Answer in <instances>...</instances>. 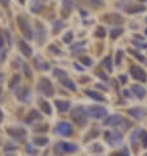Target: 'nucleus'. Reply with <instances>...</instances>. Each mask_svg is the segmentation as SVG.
Returning <instances> with one entry per match:
<instances>
[{
  "mask_svg": "<svg viewBox=\"0 0 147 156\" xmlns=\"http://www.w3.org/2000/svg\"><path fill=\"white\" fill-rule=\"evenodd\" d=\"M38 119H41V114L38 113L37 110H32L30 113L28 114V117H26L25 122L26 123H32V122H34V121H38Z\"/></svg>",
  "mask_w": 147,
  "mask_h": 156,
  "instance_id": "17",
  "label": "nucleus"
},
{
  "mask_svg": "<svg viewBox=\"0 0 147 156\" xmlns=\"http://www.w3.org/2000/svg\"><path fill=\"white\" fill-rule=\"evenodd\" d=\"M74 66H75V67H76V68H78V70H83V68H82V67H80V66H79V64H76V63H75V64H74Z\"/></svg>",
  "mask_w": 147,
  "mask_h": 156,
  "instance_id": "49",
  "label": "nucleus"
},
{
  "mask_svg": "<svg viewBox=\"0 0 147 156\" xmlns=\"http://www.w3.org/2000/svg\"><path fill=\"white\" fill-rule=\"evenodd\" d=\"M36 131H47V126H40V127H37L36 129Z\"/></svg>",
  "mask_w": 147,
  "mask_h": 156,
  "instance_id": "42",
  "label": "nucleus"
},
{
  "mask_svg": "<svg viewBox=\"0 0 147 156\" xmlns=\"http://www.w3.org/2000/svg\"><path fill=\"white\" fill-rule=\"evenodd\" d=\"M105 139L110 146H116L122 142V135L118 131H106L105 133Z\"/></svg>",
  "mask_w": 147,
  "mask_h": 156,
  "instance_id": "4",
  "label": "nucleus"
},
{
  "mask_svg": "<svg viewBox=\"0 0 147 156\" xmlns=\"http://www.w3.org/2000/svg\"><path fill=\"white\" fill-rule=\"evenodd\" d=\"M57 131L60 134V135L68 136V135H71V134H72L74 129H72V126H71L68 122H59L57 125Z\"/></svg>",
  "mask_w": 147,
  "mask_h": 156,
  "instance_id": "7",
  "label": "nucleus"
},
{
  "mask_svg": "<svg viewBox=\"0 0 147 156\" xmlns=\"http://www.w3.org/2000/svg\"><path fill=\"white\" fill-rule=\"evenodd\" d=\"M120 80H121V83H122V84H125V83L127 81V77L125 76V75H120Z\"/></svg>",
  "mask_w": 147,
  "mask_h": 156,
  "instance_id": "41",
  "label": "nucleus"
},
{
  "mask_svg": "<svg viewBox=\"0 0 147 156\" xmlns=\"http://www.w3.org/2000/svg\"><path fill=\"white\" fill-rule=\"evenodd\" d=\"M146 34H147V29H146Z\"/></svg>",
  "mask_w": 147,
  "mask_h": 156,
  "instance_id": "54",
  "label": "nucleus"
},
{
  "mask_svg": "<svg viewBox=\"0 0 147 156\" xmlns=\"http://www.w3.org/2000/svg\"><path fill=\"white\" fill-rule=\"evenodd\" d=\"M1 80H3V75L0 74V81H1Z\"/></svg>",
  "mask_w": 147,
  "mask_h": 156,
  "instance_id": "50",
  "label": "nucleus"
},
{
  "mask_svg": "<svg viewBox=\"0 0 147 156\" xmlns=\"http://www.w3.org/2000/svg\"><path fill=\"white\" fill-rule=\"evenodd\" d=\"M144 5H137V4H134V5H131V7H127L126 8V12L127 13H138V12H143L144 11Z\"/></svg>",
  "mask_w": 147,
  "mask_h": 156,
  "instance_id": "20",
  "label": "nucleus"
},
{
  "mask_svg": "<svg viewBox=\"0 0 147 156\" xmlns=\"http://www.w3.org/2000/svg\"><path fill=\"white\" fill-rule=\"evenodd\" d=\"M102 66L106 68L109 72L113 71V62H112V57H106L104 60H102Z\"/></svg>",
  "mask_w": 147,
  "mask_h": 156,
  "instance_id": "23",
  "label": "nucleus"
},
{
  "mask_svg": "<svg viewBox=\"0 0 147 156\" xmlns=\"http://www.w3.org/2000/svg\"><path fill=\"white\" fill-rule=\"evenodd\" d=\"M19 47H20V50H21V53H23L25 57H32V47L28 45V43L25 42V41H19Z\"/></svg>",
  "mask_w": 147,
  "mask_h": 156,
  "instance_id": "12",
  "label": "nucleus"
},
{
  "mask_svg": "<svg viewBox=\"0 0 147 156\" xmlns=\"http://www.w3.org/2000/svg\"><path fill=\"white\" fill-rule=\"evenodd\" d=\"M93 151H96V152H101L102 151V147L100 144H95L93 146Z\"/></svg>",
  "mask_w": 147,
  "mask_h": 156,
  "instance_id": "40",
  "label": "nucleus"
},
{
  "mask_svg": "<svg viewBox=\"0 0 147 156\" xmlns=\"http://www.w3.org/2000/svg\"><path fill=\"white\" fill-rule=\"evenodd\" d=\"M130 74H131V76H133L134 79L139 80V81H142V83L147 81L146 72H144L141 67H138V66H133V67L130 68Z\"/></svg>",
  "mask_w": 147,
  "mask_h": 156,
  "instance_id": "6",
  "label": "nucleus"
},
{
  "mask_svg": "<svg viewBox=\"0 0 147 156\" xmlns=\"http://www.w3.org/2000/svg\"><path fill=\"white\" fill-rule=\"evenodd\" d=\"M12 156H14V155H12Z\"/></svg>",
  "mask_w": 147,
  "mask_h": 156,
  "instance_id": "56",
  "label": "nucleus"
},
{
  "mask_svg": "<svg viewBox=\"0 0 147 156\" xmlns=\"http://www.w3.org/2000/svg\"><path fill=\"white\" fill-rule=\"evenodd\" d=\"M0 3H1V5H3V7H8L9 0H0Z\"/></svg>",
  "mask_w": 147,
  "mask_h": 156,
  "instance_id": "43",
  "label": "nucleus"
},
{
  "mask_svg": "<svg viewBox=\"0 0 147 156\" xmlns=\"http://www.w3.org/2000/svg\"><path fill=\"white\" fill-rule=\"evenodd\" d=\"M129 53H131V54H133L138 60H141V62H144V58L142 57V55L139 54V53H137V51H133V50H129Z\"/></svg>",
  "mask_w": 147,
  "mask_h": 156,
  "instance_id": "37",
  "label": "nucleus"
},
{
  "mask_svg": "<svg viewBox=\"0 0 147 156\" xmlns=\"http://www.w3.org/2000/svg\"><path fill=\"white\" fill-rule=\"evenodd\" d=\"M0 94H1V88H0Z\"/></svg>",
  "mask_w": 147,
  "mask_h": 156,
  "instance_id": "52",
  "label": "nucleus"
},
{
  "mask_svg": "<svg viewBox=\"0 0 147 156\" xmlns=\"http://www.w3.org/2000/svg\"><path fill=\"white\" fill-rule=\"evenodd\" d=\"M4 36H5V38H7V43H8V46L11 47V42H12V40H11V34H9V31H8V30H5V31H4Z\"/></svg>",
  "mask_w": 147,
  "mask_h": 156,
  "instance_id": "38",
  "label": "nucleus"
},
{
  "mask_svg": "<svg viewBox=\"0 0 147 156\" xmlns=\"http://www.w3.org/2000/svg\"><path fill=\"white\" fill-rule=\"evenodd\" d=\"M40 89L42 91V93L47 97L53 96V93H54L53 84H51V81L47 77H42V79L40 80Z\"/></svg>",
  "mask_w": 147,
  "mask_h": 156,
  "instance_id": "5",
  "label": "nucleus"
},
{
  "mask_svg": "<svg viewBox=\"0 0 147 156\" xmlns=\"http://www.w3.org/2000/svg\"><path fill=\"white\" fill-rule=\"evenodd\" d=\"M20 81H21V76H20V75H14V76L11 79V81H9V88H11V89L16 88Z\"/></svg>",
  "mask_w": 147,
  "mask_h": 156,
  "instance_id": "25",
  "label": "nucleus"
},
{
  "mask_svg": "<svg viewBox=\"0 0 147 156\" xmlns=\"http://www.w3.org/2000/svg\"><path fill=\"white\" fill-rule=\"evenodd\" d=\"M80 62L85 66H92V60H91V58H88V57H82L80 58Z\"/></svg>",
  "mask_w": 147,
  "mask_h": 156,
  "instance_id": "34",
  "label": "nucleus"
},
{
  "mask_svg": "<svg viewBox=\"0 0 147 156\" xmlns=\"http://www.w3.org/2000/svg\"><path fill=\"white\" fill-rule=\"evenodd\" d=\"M60 147H62L63 152H68V153L75 152V151H76V148H78L76 146L72 144V143H60Z\"/></svg>",
  "mask_w": 147,
  "mask_h": 156,
  "instance_id": "19",
  "label": "nucleus"
},
{
  "mask_svg": "<svg viewBox=\"0 0 147 156\" xmlns=\"http://www.w3.org/2000/svg\"><path fill=\"white\" fill-rule=\"evenodd\" d=\"M104 20L106 21L108 24H122L124 23V18H122L120 14H117V13H109V14H106V16L104 17Z\"/></svg>",
  "mask_w": 147,
  "mask_h": 156,
  "instance_id": "9",
  "label": "nucleus"
},
{
  "mask_svg": "<svg viewBox=\"0 0 147 156\" xmlns=\"http://www.w3.org/2000/svg\"><path fill=\"white\" fill-rule=\"evenodd\" d=\"M131 91H133V93L135 94L138 99H143V97L146 96V89H144L143 87H141V85L134 84L133 87H131Z\"/></svg>",
  "mask_w": 147,
  "mask_h": 156,
  "instance_id": "15",
  "label": "nucleus"
},
{
  "mask_svg": "<svg viewBox=\"0 0 147 156\" xmlns=\"http://www.w3.org/2000/svg\"><path fill=\"white\" fill-rule=\"evenodd\" d=\"M141 140H142V146H143L144 148H147V133L144 130H142V133H141Z\"/></svg>",
  "mask_w": 147,
  "mask_h": 156,
  "instance_id": "28",
  "label": "nucleus"
},
{
  "mask_svg": "<svg viewBox=\"0 0 147 156\" xmlns=\"http://www.w3.org/2000/svg\"><path fill=\"white\" fill-rule=\"evenodd\" d=\"M55 106H57L58 109H59L60 112H67L68 109H70L71 104L68 101H62V100H57L55 101Z\"/></svg>",
  "mask_w": 147,
  "mask_h": 156,
  "instance_id": "18",
  "label": "nucleus"
},
{
  "mask_svg": "<svg viewBox=\"0 0 147 156\" xmlns=\"http://www.w3.org/2000/svg\"><path fill=\"white\" fill-rule=\"evenodd\" d=\"M122 54H124V53H122L121 50H120V51H117V55H116V66H120V64H121V60H122Z\"/></svg>",
  "mask_w": 147,
  "mask_h": 156,
  "instance_id": "35",
  "label": "nucleus"
},
{
  "mask_svg": "<svg viewBox=\"0 0 147 156\" xmlns=\"http://www.w3.org/2000/svg\"><path fill=\"white\" fill-rule=\"evenodd\" d=\"M96 36L99 38H104L105 37V29L101 28V26H99V28H97V30H96Z\"/></svg>",
  "mask_w": 147,
  "mask_h": 156,
  "instance_id": "33",
  "label": "nucleus"
},
{
  "mask_svg": "<svg viewBox=\"0 0 147 156\" xmlns=\"http://www.w3.org/2000/svg\"><path fill=\"white\" fill-rule=\"evenodd\" d=\"M122 121H124V118H122L121 116H112V117H109L108 119H105V125L114 126V127H120L121 123H122Z\"/></svg>",
  "mask_w": 147,
  "mask_h": 156,
  "instance_id": "10",
  "label": "nucleus"
},
{
  "mask_svg": "<svg viewBox=\"0 0 147 156\" xmlns=\"http://www.w3.org/2000/svg\"><path fill=\"white\" fill-rule=\"evenodd\" d=\"M71 118L78 126L83 127V126L87 125V110H85L83 106H78V108H74L72 113H71Z\"/></svg>",
  "mask_w": 147,
  "mask_h": 156,
  "instance_id": "1",
  "label": "nucleus"
},
{
  "mask_svg": "<svg viewBox=\"0 0 147 156\" xmlns=\"http://www.w3.org/2000/svg\"><path fill=\"white\" fill-rule=\"evenodd\" d=\"M71 8H72V3H71L70 0H65V1H63V5H62V16L65 17V18L70 16Z\"/></svg>",
  "mask_w": 147,
  "mask_h": 156,
  "instance_id": "16",
  "label": "nucleus"
},
{
  "mask_svg": "<svg viewBox=\"0 0 147 156\" xmlns=\"http://www.w3.org/2000/svg\"><path fill=\"white\" fill-rule=\"evenodd\" d=\"M17 24H19V28H20L21 33H23V36L26 40H32V38L34 37V34H33L32 28H30V24L28 23V20H26L25 17H23V16L17 17Z\"/></svg>",
  "mask_w": 147,
  "mask_h": 156,
  "instance_id": "2",
  "label": "nucleus"
},
{
  "mask_svg": "<svg viewBox=\"0 0 147 156\" xmlns=\"http://www.w3.org/2000/svg\"><path fill=\"white\" fill-rule=\"evenodd\" d=\"M129 114L133 116L134 118L142 119L144 116H146V110H143L142 108H134V109H129Z\"/></svg>",
  "mask_w": 147,
  "mask_h": 156,
  "instance_id": "14",
  "label": "nucleus"
},
{
  "mask_svg": "<svg viewBox=\"0 0 147 156\" xmlns=\"http://www.w3.org/2000/svg\"><path fill=\"white\" fill-rule=\"evenodd\" d=\"M53 74H54V76H57V77H65V76H67V72L66 71H63V70H58V68H55L53 71Z\"/></svg>",
  "mask_w": 147,
  "mask_h": 156,
  "instance_id": "26",
  "label": "nucleus"
},
{
  "mask_svg": "<svg viewBox=\"0 0 147 156\" xmlns=\"http://www.w3.org/2000/svg\"><path fill=\"white\" fill-rule=\"evenodd\" d=\"M72 38H74V34L71 33V31H68V33H66V36L63 37V42H66V43H70L71 41H72Z\"/></svg>",
  "mask_w": 147,
  "mask_h": 156,
  "instance_id": "32",
  "label": "nucleus"
},
{
  "mask_svg": "<svg viewBox=\"0 0 147 156\" xmlns=\"http://www.w3.org/2000/svg\"><path fill=\"white\" fill-rule=\"evenodd\" d=\"M17 94V99L21 100L24 102H28L29 101V97H30V91H29L28 87H21L19 91L16 92Z\"/></svg>",
  "mask_w": 147,
  "mask_h": 156,
  "instance_id": "8",
  "label": "nucleus"
},
{
  "mask_svg": "<svg viewBox=\"0 0 147 156\" xmlns=\"http://www.w3.org/2000/svg\"><path fill=\"white\" fill-rule=\"evenodd\" d=\"M144 156H147V153H146V155H144Z\"/></svg>",
  "mask_w": 147,
  "mask_h": 156,
  "instance_id": "55",
  "label": "nucleus"
},
{
  "mask_svg": "<svg viewBox=\"0 0 147 156\" xmlns=\"http://www.w3.org/2000/svg\"><path fill=\"white\" fill-rule=\"evenodd\" d=\"M23 68H24V74H25V76L28 77V79H30L33 75H32V71H30V68H29V64H24Z\"/></svg>",
  "mask_w": 147,
  "mask_h": 156,
  "instance_id": "31",
  "label": "nucleus"
},
{
  "mask_svg": "<svg viewBox=\"0 0 147 156\" xmlns=\"http://www.w3.org/2000/svg\"><path fill=\"white\" fill-rule=\"evenodd\" d=\"M49 50L53 51V53H55L57 55H60V50H59V49H57L54 45H53V46H50V47H49Z\"/></svg>",
  "mask_w": 147,
  "mask_h": 156,
  "instance_id": "39",
  "label": "nucleus"
},
{
  "mask_svg": "<svg viewBox=\"0 0 147 156\" xmlns=\"http://www.w3.org/2000/svg\"><path fill=\"white\" fill-rule=\"evenodd\" d=\"M97 135H99V130H97V129H95V130H92L87 136H85V140H89L92 136H97Z\"/></svg>",
  "mask_w": 147,
  "mask_h": 156,
  "instance_id": "36",
  "label": "nucleus"
},
{
  "mask_svg": "<svg viewBox=\"0 0 147 156\" xmlns=\"http://www.w3.org/2000/svg\"><path fill=\"white\" fill-rule=\"evenodd\" d=\"M33 142H34V144H37V146H46L49 143V139L46 136H36L33 139Z\"/></svg>",
  "mask_w": 147,
  "mask_h": 156,
  "instance_id": "24",
  "label": "nucleus"
},
{
  "mask_svg": "<svg viewBox=\"0 0 147 156\" xmlns=\"http://www.w3.org/2000/svg\"><path fill=\"white\" fill-rule=\"evenodd\" d=\"M20 1H21V3H24V1H25V0H20Z\"/></svg>",
  "mask_w": 147,
  "mask_h": 156,
  "instance_id": "51",
  "label": "nucleus"
},
{
  "mask_svg": "<svg viewBox=\"0 0 147 156\" xmlns=\"http://www.w3.org/2000/svg\"><path fill=\"white\" fill-rule=\"evenodd\" d=\"M62 24H60L59 23V21H57V23H55V30H58V29H59V28H62Z\"/></svg>",
  "mask_w": 147,
  "mask_h": 156,
  "instance_id": "44",
  "label": "nucleus"
},
{
  "mask_svg": "<svg viewBox=\"0 0 147 156\" xmlns=\"http://www.w3.org/2000/svg\"><path fill=\"white\" fill-rule=\"evenodd\" d=\"M122 33H124V30H122L121 28L113 29V30L110 31V37H112V38H117V37H118V36H121Z\"/></svg>",
  "mask_w": 147,
  "mask_h": 156,
  "instance_id": "27",
  "label": "nucleus"
},
{
  "mask_svg": "<svg viewBox=\"0 0 147 156\" xmlns=\"http://www.w3.org/2000/svg\"><path fill=\"white\" fill-rule=\"evenodd\" d=\"M7 133H8V135H11L12 138H14V139H19V138H21V136L26 135V131L24 130V129H16V127L8 129Z\"/></svg>",
  "mask_w": 147,
  "mask_h": 156,
  "instance_id": "11",
  "label": "nucleus"
},
{
  "mask_svg": "<svg viewBox=\"0 0 147 156\" xmlns=\"http://www.w3.org/2000/svg\"><path fill=\"white\" fill-rule=\"evenodd\" d=\"M139 1H144V0H139Z\"/></svg>",
  "mask_w": 147,
  "mask_h": 156,
  "instance_id": "53",
  "label": "nucleus"
},
{
  "mask_svg": "<svg viewBox=\"0 0 147 156\" xmlns=\"http://www.w3.org/2000/svg\"><path fill=\"white\" fill-rule=\"evenodd\" d=\"M3 47H4V36L0 34V53H1V60L4 59V55H5V53L3 51Z\"/></svg>",
  "mask_w": 147,
  "mask_h": 156,
  "instance_id": "30",
  "label": "nucleus"
},
{
  "mask_svg": "<svg viewBox=\"0 0 147 156\" xmlns=\"http://www.w3.org/2000/svg\"><path fill=\"white\" fill-rule=\"evenodd\" d=\"M60 84L63 85V87H66L67 89H70V91H76V87H75V83L72 81V80H70L67 76L65 77H60L59 79Z\"/></svg>",
  "mask_w": 147,
  "mask_h": 156,
  "instance_id": "13",
  "label": "nucleus"
},
{
  "mask_svg": "<svg viewBox=\"0 0 147 156\" xmlns=\"http://www.w3.org/2000/svg\"><path fill=\"white\" fill-rule=\"evenodd\" d=\"M1 121H3V112L0 110V122H1Z\"/></svg>",
  "mask_w": 147,
  "mask_h": 156,
  "instance_id": "48",
  "label": "nucleus"
},
{
  "mask_svg": "<svg viewBox=\"0 0 147 156\" xmlns=\"http://www.w3.org/2000/svg\"><path fill=\"white\" fill-rule=\"evenodd\" d=\"M41 9H42V5H41L40 3H33L32 4V7H30V11L34 12V13H38Z\"/></svg>",
  "mask_w": 147,
  "mask_h": 156,
  "instance_id": "29",
  "label": "nucleus"
},
{
  "mask_svg": "<svg viewBox=\"0 0 147 156\" xmlns=\"http://www.w3.org/2000/svg\"><path fill=\"white\" fill-rule=\"evenodd\" d=\"M40 105H41V109H42L43 113H46V114H49V116H50V114H51L50 104H49L47 101H45V100H41V101H40Z\"/></svg>",
  "mask_w": 147,
  "mask_h": 156,
  "instance_id": "22",
  "label": "nucleus"
},
{
  "mask_svg": "<svg viewBox=\"0 0 147 156\" xmlns=\"http://www.w3.org/2000/svg\"><path fill=\"white\" fill-rule=\"evenodd\" d=\"M96 87H99L100 89H105V91H106V87H104V85H102V84H97Z\"/></svg>",
  "mask_w": 147,
  "mask_h": 156,
  "instance_id": "47",
  "label": "nucleus"
},
{
  "mask_svg": "<svg viewBox=\"0 0 147 156\" xmlns=\"http://www.w3.org/2000/svg\"><path fill=\"white\" fill-rule=\"evenodd\" d=\"M137 45H138V47H147L146 43H142V42H141V43H137V42H135V46H137Z\"/></svg>",
  "mask_w": 147,
  "mask_h": 156,
  "instance_id": "45",
  "label": "nucleus"
},
{
  "mask_svg": "<svg viewBox=\"0 0 147 156\" xmlns=\"http://www.w3.org/2000/svg\"><path fill=\"white\" fill-rule=\"evenodd\" d=\"M85 94L87 96H89L91 99H93V100H96V101H104V97H102V94H100V93H97V92H95V91H85Z\"/></svg>",
  "mask_w": 147,
  "mask_h": 156,
  "instance_id": "21",
  "label": "nucleus"
},
{
  "mask_svg": "<svg viewBox=\"0 0 147 156\" xmlns=\"http://www.w3.org/2000/svg\"><path fill=\"white\" fill-rule=\"evenodd\" d=\"M106 110L101 106H89L87 109V116L92 117V118H96V119H101L104 117H106Z\"/></svg>",
  "mask_w": 147,
  "mask_h": 156,
  "instance_id": "3",
  "label": "nucleus"
},
{
  "mask_svg": "<svg viewBox=\"0 0 147 156\" xmlns=\"http://www.w3.org/2000/svg\"><path fill=\"white\" fill-rule=\"evenodd\" d=\"M99 76L101 77V79H104V80H106V79H108V76H106V75H104V74H99Z\"/></svg>",
  "mask_w": 147,
  "mask_h": 156,
  "instance_id": "46",
  "label": "nucleus"
}]
</instances>
